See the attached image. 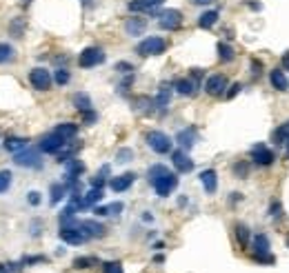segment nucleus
Masks as SVG:
<instances>
[{"label":"nucleus","instance_id":"obj_18","mask_svg":"<svg viewBox=\"0 0 289 273\" xmlns=\"http://www.w3.org/2000/svg\"><path fill=\"white\" fill-rule=\"evenodd\" d=\"M154 102H156V109L165 111V109L169 107V102H172V85H167V83L160 85V87H158V95L154 98Z\"/></svg>","mask_w":289,"mask_h":273},{"label":"nucleus","instance_id":"obj_43","mask_svg":"<svg viewBox=\"0 0 289 273\" xmlns=\"http://www.w3.org/2000/svg\"><path fill=\"white\" fill-rule=\"evenodd\" d=\"M254 262H258V265H274L276 258L272 253H263V256H254Z\"/></svg>","mask_w":289,"mask_h":273},{"label":"nucleus","instance_id":"obj_6","mask_svg":"<svg viewBox=\"0 0 289 273\" xmlns=\"http://www.w3.org/2000/svg\"><path fill=\"white\" fill-rule=\"evenodd\" d=\"M154 191L160 195V198H167V195H172V191L178 186V174H172V171H167L165 176H160L158 180L154 182Z\"/></svg>","mask_w":289,"mask_h":273},{"label":"nucleus","instance_id":"obj_28","mask_svg":"<svg viewBox=\"0 0 289 273\" xmlns=\"http://www.w3.org/2000/svg\"><path fill=\"white\" fill-rule=\"evenodd\" d=\"M254 256H263V253H269V238L265 236V233H258V236L254 238Z\"/></svg>","mask_w":289,"mask_h":273},{"label":"nucleus","instance_id":"obj_61","mask_svg":"<svg viewBox=\"0 0 289 273\" xmlns=\"http://www.w3.org/2000/svg\"><path fill=\"white\" fill-rule=\"evenodd\" d=\"M154 2H156V4H160V2H163V0H154Z\"/></svg>","mask_w":289,"mask_h":273},{"label":"nucleus","instance_id":"obj_23","mask_svg":"<svg viewBox=\"0 0 289 273\" xmlns=\"http://www.w3.org/2000/svg\"><path fill=\"white\" fill-rule=\"evenodd\" d=\"M218 18H220V13L216 11V9H209V11H202L200 16H198V27L200 29H211V27L218 22Z\"/></svg>","mask_w":289,"mask_h":273},{"label":"nucleus","instance_id":"obj_49","mask_svg":"<svg viewBox=\"0 0 289 273\" xmlns=\"http://www.w3.org/2000/svg\"><path fill=\"white\" fill-rule=\"evenodd\" d=\"M263 69H265L263 62H260L258 58H254V60H252V76H254V78H258V76L263 74Z\"/></svg>","mask_w":289,"mask_h":273},{"label":"nucleus","instance_id":"obj_30","mask_svg":"<svg viewBox=\"0 0 289 273\" xmlns=\"http://www.w3.org/2000/svg\"><path fill=\"white\" fill-rule=\"evenodd\" d=\"M216 51H218V60L220 62H231L236 58V51L231 49V45H227V42H218Z\"/></svg>","mask_w":289,"mask_h":273},{"label":"nucleus","instance_id":"obj_40","mask_svg":"<svg viewBox=\"0 0 289 273\" xmlns=\"http://www.w3.org/2000/svg\"><path fill=\"white\" fill-rule=\"evenodd\" d=\"M11 178H13L11 171H7V169L0 171V193H4V191L11 186Z\"/></svg>","mask_w":289,"mask_h":273},{"label":"nucleus","instance_id":"obj_17","mask_svg":"<svg viewBox=\"0 0 289 273\" xmlns=\"http://www.w3.org/2000/svg\"><path fill=\"white\" fill-rule=\"evenodd\" d=\"M269 83H272V87L276 91H287L289 89V80H287L283 67H276V69L269 71Z\"/></svg>","mask_w":289,"mask_h":273},{"label":"nucleus","instance_id":"obj_8","mask_svg":"<svg viewBox=\"0 0 289 273\" xmlns=\"http://www.w3.org/2000/svg\"><path fill=\"white\" fill-rule=\"evenodd\" d=\"M158 25L167 31H176L183 25V13L178 9H165L158 13Z\"/></svg>","mask_w":289,"mask_h":273},{"label":"nucleus","instance_id":"obj_31","mask_svg":"<svg viewBox=\"0 0 289 273\" xmlns=\"http://www.w3.org/2000/svg\"><path fill=\"white\" fill-rule=\"evenodd\" d=\"M274 145H287L289 142V120L287 122H283L281 127L274 131Z\"/></svg>","mask_w":289,"mask_h":273},{"label":"nucleus","instance_id":"obj_45","mask_svg":"<svg viewBox=\"0 0 289 273\" xmlns=\"http://www.w3.org/2000/svg\"><path fill=\"white\" fill-rule=\"evenodd\" d=\"M116 71H118V74L129 76V74H134V65H129V62H118V65H116Z\"/></svg>","mask_w":289,"mask_h":273},{"label":"nucleus","instance_id":"obj_9","mask_svg":"<svg viewBox=\"0 0 289 273\" xmlns=\"http://www.w3.org/2000/svg\"><path fill=\"white\" fill-rule=\"evenodd\" d=\"M67 142L69 140H65L63 136H58L56 131H51V133H47V136H42V140H40V145H38V149H40L42 153H58L65 145H67Z\"/></svg>","mask_w":289,"mask_h":273},{"label":"nucleus","instance_id":"obj_56","mask_svg":"<svg viewBox=\"0 0 289 273\" xmlns=\"http://www.w3.org/2000/svg\"><path fill=\"white\" fill-rule=\"evenodd\" d=\"M249 9H254V11H260V9H263V4H260V2H249Z\"/></svg>","mask_w":289,"mask_h":273},{"label":"nucleus","instance_id":"obj_51","mask_svg":"<svg viewBox=\"0 0 289 273\" xmlns=\"http://www.w3.org/2000/svg\"><path fill=\"white\" fill-rule=\"evenodd\" d=\"M240 89H243V85H238V83H236V85H231L229 91H227V93H225V98H234V95H238V91H240Z\"/></svg>","mask_w":289,"mask_h":273},{"label":"nucleus","instance_id":"obj_32","mask_svg":"<svg viewBox=\"0 0 289 273\" xmlns=\"http://www.w3.org/2000/svg\"><path fill=\"white\" fill-rule=\"evenodd\" d=\"M100 260L94 256H80L74 260V269H92V267H98Z\"/></svg>","mask_w":289,"mask_h":273},{"label":"nucleus","instance_id":"obj_55","mask_svg":"<svg viewBox=\"0 0 289 273\" xmlns=\"http://www.w3.org/2000/svg\"><path fill=\"white\" fill-rule=\"evenodd\" d=\"M94 213H96V215H107V207H96V209H94Z\"/></svg>","mask_w":289,"mask_h":273},{"label":"nucleus","instance_id":"obj_2","mask_svg":"<svg viewBox=\"0 0 289 273\" xmlns=\"http://www.w3.org/2000/svg\"><path fill=\"white\" fill-rule=\"evenodd\" d=\"M105 60H107V54H105V49H100V47H87V49H83V54L78 56V65L83 67V69L98 67Z\"/></svg>","mask_w":289,"mask_h":273},{"label":"nucleus","instance_id":"obj_24","mask_svg":"<svg viewBox=\"0 0 289 273\" xmlns=\"http://www.w3.org/2000/svg\"><path fill=\"white\" fill-rule=\"evenodd\" d=\"M127 7H129V11H136V13H140V11L154 13L158 4H156L154 0H129V2H127Z\"/></svg>","mask_w":289,"mask_h":273},{"label":"nucleus","instance_id":"obj_52","mask_svg":"<svg viewBox=\"0 0 289 273\" xmlns=\"http://www.w3.org/2000/svg\"><path fill=\"white\" fill-rule=\"evenodd\" d=\"M281 67L285 71H289V49L285 51V54H283V58H281Z\"/></svg>","mask_w":289,"mask_h":273},{"label":"nucleus","instance_id":"obj_46","mask_svg":"<svg viewBox=\"0 0 289 273\" xmlns=\"http://www.w3.org/2000/svg\"><path fill=\"white\" fill-rule=\"evenodd\" d=\"M98 120V113L94 111V109H89V111H83V122L85 124H94Z\"/></svg>","mask_w":289,"mask_h":273},{"label":"nucleus","instance_id":"obj_15","mask_svg":"<svg viewBox=\"0 0 289 273\" xmlns=\"http://www.w3.org/2000/svg\"><path fill=\"white\" fill-rule=\"evenodd\" d=\"M176 142L183 147L185 151H187V149H192V147L198 142V131H196V127L181 129V131H178V136H176Z\"/></svg>","mask_w":289,"mask_h":273},{"label":"nucleus","instance_id":"obj_20","mask_svg":"<svg viewBox=\"0 0 289 273\" xmlns=\"http://www.w3.org/2000/svg\"><path fill=\"white\" fill-rule=\"evenodd\" d=\"M69 191H72V189H69L67 182H54V184H51V189H49V195H51L49 202L51 204H58L60 200H63L65 195L69 193Z\"/></svg>","mask_w":289,"mask_h":273},{"label":"nucleus","instance_id":"obj_13","mask_svg":"<svg viewBox=\"0 0 289 273\" xmlns=\"http://www.w3.org/2000/svg\"><path fill=\"white\" fill-rule=\"evenodd\" d=\"M80 231L87 238H105L107 236L105 224L96 222V220H83V222H80Z\"/></svg>","mask_w":289,"mask_h":273},{"label":"nucleus","instance_id":"obj_60","mask_svg":"<svg viewBox=\"0 0 289 273\" xmlns=\"http://www.w3.org/2000/svg\"><path fill=\"white\" fill-rule=\"evenodd\" d=\"M285 158H287V160H289V142H287V153H285Z\"/></svg>","mask_w":289,"mask_h":273},{"label":"nucleus","instance_id":"obj_34","mask_svg":"<svg viewBox=\"0 0 289 273\" xmlns=\"http://www.w3.org/2000/svg\"><path fill=\"white\" fill-rule=\"evenodd\" d=\"M231 171H234V176H236V178L245 180V178H247V176H249V162H247V160H238V162H234Z\"/></svg>","mask_w":289,"mask_h":273},{"label":"nucleus","instance_id":"obj_58","mask_svg":"<svg viewBox=\"0 0 289 273\" xmlns=\"http://www.w3.org/2000/svg\"><path fill=\"white\" fill-rule=\"evenodd\" d=\"M154 262H156V265H163V262H165V256H160V253H158V256H154Z\"/></svg>","mask_w":289,"mask_h":273},{"label":"nucleus","instance_id":"obj_47","mask_svg":"<svg viewBox=\"0 0 289 273\" xmlns=\"http://www.w3.org/2000/svg\"><path fill=\"white\" fill-rule=\"evenodd\" d=\"M122 209H125L122 202H111V204H107V215H118Z\"/></svg>","mask_w":289,"mask_h":273},{"label":"nucleus","instance_id":"obj_41","mask_svg":"<svg viewBox=\"0 0 289 273\" xmlns=\"http://www.w3.org/2000/svg\"><path fill=\"white\" fill-rule=\"evenodd\" d=\"M116 160L122 162V165H125V162H131V160H134V151H131L129 147H125V149H118Z\"/></svg>","mask_w":289,"mask_h":273},{"label":"nucleus","instance_id":"obj_36","mask_svg":"<svg viewBox=\"0 0 289 273\" xmlns=\"http://www.w3.org/2000/svg\"><path fill=\"white\" fill-rule=\"evenodd\" d=\"M167 167H165V165H154V167H149V171H147V178H149V184H154V182L156 180H158L160 178V176H165V174H167Z\"/></svg>","mask_w":289,"mask_h":273},{"label":"nucleus","instance_id":"obj_1","mask_svg":"<svg viewBox=\"0 0 289 273\" xmlns=\"http://www.w3.org/2000/svg\"><path fill=\"white\" fill-rule=\"evenodd\" d=\"M165 51H167V40L160 36H149L136 45V54L143 56V58H147V56H160Z\"/></svg>","mask_w":289,"mask_h":273},{"label":"nucleus","instance_id":"obj_57","mask_svg":"<svg viewBox=\"0 0 289 273\" xmlns=\"http://www.w3.org/2000/svg\"><path fill=\"white\" fill-rule=\"evenodd\" d=\"M238 200H243V193H238V191L231 193V202H238Z\"/></svg>","mask_w":289,"mask_h":273},{"label":"nucleus","instance_id":"obj_59","mask_svg":"<svg viewBox=\"0 0 289 273\" xmlns=\"http://www.w3.org/2000/svg\"><path fill=\"white\" fill-rule=\"evenodd\" d=\"M193 2H196V4H211L214 0H193Z\"/></svg>","mask_w":289,"mask_h":273},{"label":"nucleus","instance_id":"obj_48","mask_svg":"<svg viewBox=\"0 0 289 273\" xmlns=\"http://www.w3.org/2000/svg\"><path fill=\"white\" fill-rule=\"evenodd\" d=\"M20 262L27 267V265H36V262H47V258L45 256H27V258H22Z\"/></svg>","mask_w":289,"mask_h":273},{"label":"nucleus","instance_id":"obj_12","mask_svg":"<svg viewBox=\"0 0 289 273\" xmlns=\"http://www.w3.org/2000/svg\"><path fill=\"white\" fill-rule=\"evenodd\" d=\"M172 162H174L178 174H189V171H193V160L189 158V153L185 149L172 151Z\"/></svg>","mask_w":289,"mask_h":273},{"label":"nucleus","instance_id":"obj_29","mask_svg":"<svg viewBox=\"0 0 289 273\" xmlns=\"http://www.w3.org/2000/svg\"><path fill=\"white\" fill-rule=\"evenodd\" d=\"M74 107L78 109L80 113H83V111H89V109H92V98H89V95L85 93V91H78V93L74 95Z\"/></svg>","mask_w":289,"mask_h":273},{"label":"nucleus","instance_id":"obj_33","mask_svg":"<svg viewBox=\"0 0 289 273\" xmlns=\"http://www.w3.org/2000/svg\"><path fill=\"white\" fill-rule=\"evenodd\" d=\"M13 58H16V49L11 45H7V42H0V65L11 62Z\"/></svg>","mask_w":289,"mask_h":273},{"label":"nucleus","instance_id":"obj_21","mask_svg":"<svg viewBox=\"0 0 289 273\" xmlns=\"http://www.w3.org/2000/svg\"><path fill=\"white\" fill-rule=\"evenodd\" d=\"M174 89H176L181 95H196L198 83H193L192 78H178L176 83H174Z\"/></svg>","mask_w":289,"mask_h":273},{"label":"nucleus","instance_id":"obj_44","mask_svg":"<svg viewBox=\"0 0 289 273\" xmlns=\"http://www.w3.org/2000/svg\"><path fill=\"white\" fill-rule=\"evenodd\" d=\"M269 215H272L274 220L281 218V215H283V204L278 202V200H274V202H272V207H269Z\"/></svg>","mask_w":289,"mask_h":273},{"label":"nucleus","instance_id":"obj_63","mask_svg":"<svg viewBox=\"0 0 289 273\" xmlns=\"http://www.w3.org/2000/svg\"><path fill=\"white\" fill-rule=\"evenodd\" d=\"M287 247H289V238H287Z\"/></svg>","mask_w":289,"mask_h":273},{"label":"nucleus","instance_id":"obj_16","mask_svg":"<svg viewBox=\"0 0 289 273\" xmlns=\"http://www.w3.org/2000/svg\"><path fill=\"white\" fill-rule=\"evenodd\" d=\"M147 29V20L145 18H140V16H131V18H127L125 20V31H127V36H143Z\"/></svg>","mask_w":289,"mask_h":273},{"label":"nucleus","instance_id":"obj_53","mask_svg":"<svg viewBox=\"0 0 289 273\" xmlns=\"http://www.w3.org/2000/svg\"><path fill=\"white\" fill-rule=\"evenodd\" d=\"M200 78H202V69H192V80H193V83H198Z\"/></svg>","mask_w":289,"mask_h":273},{"label":"nucleus","instance_id":"obj_35","mask_svg":"<svg viewBox=\"0 0 289 273\" xmlns=\"http://www.w3.org/2000/svg\"><path fill=\"white\" fill-rule=\"evenodd\" d=\"M69 80H72V74H69L67 67H58V69L54 71V83L56 85H60V87H63V85H67Z\"/></svg>","mask_w":289,"mask_h":273},{"label":"nucleus","instance_id":"obj_11","mask_svg":"<svg viewBox=\"0 0 289 273\" xmlns=\"http://www.w3.org/2000/svg\"><path fill=\"white\" fill-rule=\"evenodd\" d=\"M58 236H60V240H63V242L74 244V247H78V244H85V242L89 240V238L85 236L83 231H80V224H78V227H63L58 231Z\"/></svg>","mask_w":289,"mask_h":273},{"label":"nucleus","instance_id":"obj_4","mask_svg":"<svg viewBox=\"0 0 289 273\" xmlns=\"http://www.w3.org/2000/svg\"><path fill=\"white\" fill-rule=\"evenodd\" d=\"M13 162H16L18 167H27V169H40L42 167L40 149H31V147H27V149L18 151L16 156H13Z\"/></svg>","mask_w":289,"mask_h":273},{"label":"nucleus","instance_id":"obj_62","mask_svg":"<svg viewBox=\"0 0 289 273\" xmlns=\"http://www.w3.org/2000/svg\"><path fill=\"white\" fill-rule=\"evenodd\" d=\"M22 2H25V4H27V2H31V0H22Z\"/></svg>","mask_w":289,"mask_h":273},{"label":"nucleus","instance_id":"obj_14","mask_svg":"<svg viewBox=\"0 0 289 273\" xmlns=\"http://www.w3.org/2000/svg\"><path fill=\"white\" fill-rule=\"evenodd\" d=\"M134 182H136V174H134V171H127V174L109 180V186H111V191H116V193H122V191H127Z\"/></svg>","mask_w":289,"mask_h":273},{"label":"nucleus","instance_id":"obj_25","mask_svg":"<svg viewBox=\"0 0 289 273\" xmlns=\"http://www.w3.org/2000/svg\"><path fill=\"white\" fill-rule=\"evenodd\" d=\"M27 138H20V136H9L7 140H4V149L11 151V153H18L22 149H27Z\"/></svg>","mask_w":289,"mask_h":273},{"label":"nucleus","instance_id":"obj_19","mask_svg":"<svg viewBox=\"0 0 289 273\" xmlns=\"http://www.w3.org/2000/svg\"><path fill=\"white\" fill-rule=\"evenodd\" d=\"M200 184H202V189L207 191V193H216V189H218V176H216V171L214 169H205L200 174Z\"/></svg>","mask_w":289,"mask_h":273},{"label":"nucleus","instance_id":"obj_10","mask_svg":"<svg viewBox=\"0 0 289 273\" xmlns=\"http://www.w3.org/2000/svg\"><path fill=\"white\" fill-rule=\"evenodd\" d=\"M225 89H229V80H227L222 74H214V76H209V78L205 80V91L209 95H214V98L225 95L227 93Z\"/></svg>","mask_w":289,"mask_h":273},{"label":"nucleus","instance_id":"obj_54","mask_svg":"<svg viewBox=\"0 0 289 273\" xmlns=\"http://www.w3.org/2000/svg\"><path fill=\"white\" fill-rule=\"evenodd\" d=\"M38 233H40V220H36V222L34 224H31V236H38Z\"/></svg>","mask_w":289,"mask_h":273},{"label":"nucleus","instance_id":"obj_22","mask_svg":"<svg viewBox=\"0 0 289 273\" xmlns=\"http://www.w3.org/2000/svg\"><path fill=\"white\" fill-rule=\"evenodd\" d=\"M234 233H236V240H238L240 249H247V247H249V242H252V231H249L247 224L238 222V224L234 227Z\"/></svg>","mask_w":289,"mask_h":273},{"label":"nucleus","instance_id":"obj_5","mask_svg":"<svg viewBox=\"0 0 289 273\" xmlns=\"http://www.w3.org/2000/svg\"><path fill=\"white\" fill-rule=\"evenodd\" d=\"M249 156H252L254 165H258V167H272L274 162H276V153L269 149L267 145H263V142L254 145L252 151H249Z\"/></svg>","mask_w":289,"mask_h":273},{"label":"nucleus","instance_id":"obj_7","mask_svg":"<svg viewBox=\"0 0 289 273\" xmlns=\"http://www.w3.org/2000/svg\"><path fill=\"white\" fill-rule=\"evenodd\" d=\"M29 83L38 91H47V89H51L54 78H51V71H47L45 67H36V69L29 71Z\"/></svg>","mask_w":289,"mask_h":273},{"label":"nucleus","instance_id":"obj_3","mask_svg":"<svg viewBox=\"0 0 289 273\" xmlns=\"http://www.w3.org/2000/svg\"><path fill=\"white\" fill-rule=\"evenodd\" d=\"M147 145H149V149H154L156 153H160V156H165V153H172V138L167 136V133L163 131H149L147 133Z\"/></svg>","mask_w":289,"mask_h":273},{"label":"nucleus","instance_id":"obj_42","mask_svg":"<svg viewBox=\"0 0 289 273\" xmlns=\"http://www.w3.org/2000/svg\"><path fill=\"white\" fill-rule=\"evenodd\" d=\"M22 262H7V265H0V273H20Z\"/></svg>","mask_w":289,"mask_h":273},{"label":"nucleus","instance_id":"obj_26","mask_svg":"<svg viewBox=\"0 0 289 273\" xmlns=\"http://www.w3.org/2000/svg\"><path fill=\"white\" fill-rule=\"evenodd\" d=\"M102 189H98V186H92V189L85 193V198H83V204H80V209H87V207H92V204H96V202H100L102 200Z\"/></svg>","mask_w":289,"mask_h":273},{"label":"nucleus","instance_id":"obj_37","mask_svg":"<svg viewBox=\"0 0 289 273\" xmlns=\"http://www.w3.org/2000/svg\"><path fill=\"white\" fill-rule=\"evenodd\" d=\"M136 109H138V111H143V113H151L156 109V102L151 98H145V95H143V98L136 100Z\"/></svg>","mask_w":289,"mask_h":273},{"label":"nucleus","instance_id":"obj_27","mask_svg":"<svg viewBox=\"0 0 289 273\" xmlns=\"http://www.w3.org/2000/svg\"><path fill=\"white\" fill-rule=\"evenodd\" d=\"M58 136H63L65 140H72V138L78 136V124H74V122H63V124H58V127L54 129Z\"/></svg>","mask_w":289,"mask_h":273},{"label":"nucleus","instance_id":"obj_39","mask_svg":"<svg viewBox=\"0 0 289 273\" xmlns=\"http://www.w3.org/2000/svg\"><path fill=\"white\" fill-rule=\"evenodd\" d=\"M102 273H125L122 265L118 260H111V262H102Z\"/></svg>","mask_w":289,"mask_h":273},{"label":"nucleus","instance_id":"obj_50","mask_svg":"<svg viewBox=\"0 0 289 273\" xmlns=\"http://www.w3.org/2000/svg\"><path fill=\"white\" fill-rule=\"evenodd\" d=\"M27 200H29L31 207H38V204H40V193H38V191H29V193H27Z\"/></svg>","mask_w":289,"mask_h":273},{"label":"nucleus","instance_id":"obj_38","mask_svg":"<svg viewBox=\"0 0 289 273\" xmlns=\"http://www.w3.org/2000/svg\"><path fill=\"white\" fill-rule=\"evenodd\" d=\"M9 29H11V36H16V38H22V33H25L27 29V22H25V18H16V20L9 25Z\"/></svg>","mask_w":289,"mask_h":273}]
</instances>
